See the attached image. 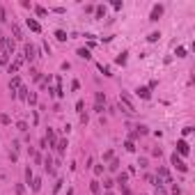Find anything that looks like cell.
Returning a JSON list of instances; mask_svg holds the SVG:
<instances>
[{
    "label": "cell",
    "mask_w": 195,
    "mask_h": 195,
    "mask_svg": "<svg viewBox=\"0 0 195 195\" xmlns=\"http://www.w3.org/2000/svg\"><path fill=\"white\" fill-rule=\"evenodd\" d=\"M119 103L124 106V110H126V113H135V106H133L131 97H129L126 92H119Z\"/></svg>",
    "instance_id": "cell-1"
},
{
    "label": "cell",
    "mask_w": 195,
    "mask_h": 195,
    "mask_svg": "<svg viewBox=\"0 0 195 195\" xmlns=\"http://www.w3.org/2000/svg\"><path fill=\"white\" fill-rule=\"evenodd\" d=\"M172 165H175L179 172H188V165H186V163H184L181 159H179L177 154H172Z\"/></svg>",
    "instance_id": "cell-2"
},
{
    "label": "cell",
    "mask_w": 195,
    "mask_h": 195,
    "mask_svg": "<svg viewBox=\"0 0 195 195\" xmlns=\"http://www.w3.org/2000/svg\"><path fill=\"white\" fill-rule=\"evenodd\" d=\"M103 103H106V94H103V92H97V103H94V110H97V113H103Z\"/></svg>",
    "instance_id": "cell-3"
},
{
    "label": "cell",
    "mask_w": 195,
    "mask_h": 195,
    "mask_svg": "<svg viewBox=\"0 0 195 195\" xmlns=\"http://www.w3.org/2000/svg\"><path fill=\"white\" fill-rule=\"evenodd\" d=\"M177 151H179V154H184V156H186L188 151H191V147H188V142H186V140H179V142H177Z\"/></svg>",
    "instance_id": "cell-4"
},
{
    "label": "cell",
    "mask_w": 195,
    "mask_h": 195,
    "mask_svg": "<svg viewBox=\"0 0 195 195\" xmlns=\"http://www.w3.org/2000/svg\"><path fill=\"white\" fill-rule=\"evenodd\" d=\"M21 64H23V57H18V60H14V62L9 64L7 69H9V73H16L18 69H21Z\"/></svg>",
    "instance_id": "cell-5"
},
{
    "label": "cell",
    "mask_w": 195,
    "mask_h": 195,
    "mask_svg": "<svg viewBox=\"0 0 195 195\" xmlns=\"http://www.w3.org/2000/svg\"><path fill=\"white\" fill-rule=\"evenodd\" d=\"M161 14H163V7H161V5H156V7L151 9V16H149V21H159V18H161Z\"/></svg>",
    "instance_id": "cell-6"
},
{
    "label": "cell",
    "mask_w": 195,
    "mask_h": 195,
    "mask_svg": "<svg viewBox=\"0 0 195 195\" xmlns=\"http://www.w3.org/2000/svg\"><path fill=\"white\" fill-rule=\"evenodd\" d=\"M35 57H37V55H35V46L28 44V46H25V60H30V62H32Z\"/></svg>",
    "instance_id": "cell-7"
},
{
    "label": "cell",
    "mask_w": 195,
    "mask_h": 195,
    "mask_svg": "<svg viewBox=\"0 0 195 195\" xmlns=\"http://www.w3.org/2000/svg\"><path fill=\"white\" fill-rule=\"evenodd\" d=\"M18 85H21V78H18V76H14V78H12V83H9V92H12V97H16V94H14V89H16Z\"/></svg>",
    "instance_id": "cell-8"
},
{
    "label": "cell",
    "mask_w": 195,
    "mask_h": 195,
    "mask_svg": "<svg viewBox=\"0 0 195 195\" xmlns=\"http://www.w3.org/2000/svg\"><path fill=\"white\" fill-rule=\"evenodd\" d=\"M28 28H30L32 32H41V28H39V23H37L35 18H28Z\"/></svg>",
    "instance_id": "cell-9"
},
{
    "label": "cell",
    "mask_w": 195,
    "mask_h": 195,
    "mask_svg": "<svg viewBox=\"0 0 195 195\" xmlns=\"http://www.w3.org/2000/svg\"><path fill=\"white\" fill-rule=\"evenodd\" d=\"M44 168L48 170V175H53V172H55V168H53V159H51V156H46V161H44Z\"/></svg>",
    "instance_id": "cell-10"
},
{
    "label": "cell",
    "mask_w": 195,
    "mask_h": 195,
    "mask_svg": "<svg viewBox=\"0 0 195 195\" xmlns=\"http://www.w3.org/2000/svg\"><path fill=\"white\" fill-rule=\"evenodd\" d=\"M138 97L149 99V97H151V94H149V87H138Z\"/></svg>",
    "instance_id": "cell-11"
},
{
    "label": "cell",
    "mask_w": 195,
    "mask_h": 195,
    "mask_svg": "<svg viewBox=\"0 0 195 195\" xmlns=\"http://www.w3.org/2000/svg\"><path fill=\"white\" fill-rule=\"evenodd\" d=\"M126 179H129V175H126V172H119V175H117V184H119V186H124Z\"/></svg>",
    "instance_id": "cell-12"
},
{
    "label": "cell",
    "mask_w": 195,
    "mask_h": 195,
    "mask_svg": "<svg viewBox=\"0 0 195 195\" xmlns=\"http://www.w3.org/2000/svg\"><path fill=\"white\" fill-rule=\"evenodd\" d=\"M78 55H80V57H85V60H89V57H92L87 48H78Z\"/></svg>",
    "instance_id": "cell-13"
},
{
    "label": "cell",
    "mask_w": 195,
    "mask_h": 195,
    "mask_svg": "<svg viewBox=\"0 0 195 195\" xmlns=\"http://www.w3.org/2000/svg\"><path fill=\"white\" fill-rule=\"evenodd\" d=\"M64 149H67V140H60V145H57V154L62 156V154H64Z\"/></svg>",
    "instance_id": "cell-14"
},
{
    "label": "cell",
    "mask_w": 195,
    "mask_h": 195,
    "mask_svg": "<svg viewBox=\"0 0 195 195\" xmlns=\"http://www.w3.org/2000/svg\"><path fill=\"white\" fill-rule=\"evenodd\" d=\"M28 103H30V106H35L37 103V94H28V99H25Z\"/></svg>",
    "instance_id": "cell-15"
},
{
    "label": "cell",
    "mask_w": 195,
    "mask_h": 195,
    "mask_svg": "<svg viewBox=\"0 0 195 195\" xmlns=\"http://www.w3.org/2000/svg\"><path fill=\"white\" fill-rule=\"evenodd\" d=\"M147 133V126H135V135H145Z\"/></svg>",
    "instance_id": "cell-16"
},
{
    "label": "cell",
    "mask_w": 195,
    "mask_h": 195,
    "mask_svg": "<svg viewBox=\"0 0 195 195\" xmlns=\"http://www.w3.org/2000/svg\"><path fill=\"white\" fill-rule=\"evenodd\" d=\"M41 188V179H32V191H39Z\"/></svg>",
    "instance_id": "cell-17"
},
{
    "label": "cell",
    "mask_w": 195,
    "mask_h": 195,
    "mask_svg": "<svg viewBox=\"0 0 195 195\" xmlns=\"http://www.w3.org/2000/svg\"><path fill=\"white\" fill-rule=\"evenodd\" d=\"M18 99H28V87H21V89H18Z\"/></svg>",
    "instance_id": "cell-18"
},
{
    "label": "cell",
    "mask_w": 195,
    "mask_h": 195,
    "mask_svg": "<svg viewBox=\"0 0 195 195\" xmlns=\"http://www.w3.org/2000/svg\"><path fill=\"white\" fill-rule=\"evenodd\" d=\"M117 168H119V161H113V163H110V165H108V170H110V172H115Z\"/></svg>",
    "instance_id": "cell-19"
},
{
    "label": "cell",
    "mask_w": 195,
    "mask_h": 195,
    "mask_svg": "<svg viewBox=\"0 0 195 195\" xmlns=\"http://www.w3.org/2000/svg\"><path fill=\"white\" fill-rule=\"evenodd\" d=\"M55 37H57L60 41H64V39H67V32H62V30H57V32H55Z\"/></svg>",
    "instance_id": "cell-20"
},
{
    "label": "cell",
    "mask_w": 195,
    "mask_h": 195,
    "mask_svg": "<svg viewBox=\"0 0 195 195\" xmlns=\"http://www.w3.org/2000/svg\"><path fill=\"white\" fill-rule=\"evenodd\" d=\"M89 191H92V193H99V181H92V184H89Z\"/></svg>",
    "instance_id": "cell-21"
},
{
    "label": "cell",
    "mask_w": 195,
    "mask_h": 195,
    "mask_svg": "<svg viewBox=\"0 0 195 195\" xmlns=\"http://www.w3.org/2000/svg\"><path fill=\"white\" fill-rule=\"evenodd\" d=\"M12 30H14V37H16V39H23V37H21V28H18V25H14Z\"/></svg>",
    "instance_id": "cell-22"
},
{
    "label": "cell",
    "mask_w": 195,
    "mask_h": 195,
    "mask_svg": "<svg viewBox=\"0 0 195 195\" xmlns=\"http://www.w3.org/2000/svg\"><path fill=\"white\" fill-rule=\"evenodd\" d=\"M16 129H18V131H23V133H25V131H28V124H25V122H18V124H16Z\"/></svg>",
    "instance_id": "cell-23"
},
{
    "label": "cell",
    "mask_w": 195,
    "mask_h": 195,
    "mask_svg": "<svg viewBox=\"0 0 195 195\" xmlns=\"http://www.w3.org/2000/svg\"><path fill=\"white\" fill-rule=\"evenodd\" d=\"M124 147H126V151H135V145H133L131 140H129V142H124Z\"/></svg>",
    "instance_id": "cell-24"
},
{
    "label": "cell",
    "mask_w": 195,
    "mask_h": 195,
    "mask_svg": "<svg viewBox=\"0 0 195 195\" xmlns=\"http://www.w3.org/2000/svg\"><path fill=\"white\" fill-rule=\"evenodd\" d=\"M177 57H186V48L179 46V48H177Z\"/></svg>",
    "instance_id": "cell-25"
},
{
    "label": "cell",
    "mask_w": 195,
    "mask_h": 195,
    "mask_svg": "<svg viewBox=\"0 0 195 195\" xmlns=\"http://www.w3.org/2000/svg\"><path fill=\"white\" fill-rule=\"evenodd\" d=\"M99 69L103 71V76H110V69H108V67H103V64H99Z\"/></svg>",
    "instance_id": "cell-26"
},
{
    "label": "cell",
    "mask_w": 195,
    "mask_h": 195,
    "mask_svg": "<svg viewBox=\"0 0 195 195\" xmlns=\"http://www.w3.org/2000/svg\"><path fill=\"white\" fill-rule=\"evenodd\" d=\"M0 122H2V124H9V117H7V115H2V113H0Z\"/></svg>",
    "instance_id": "cell-27"
},
{
    "label": "cell",
    "mask_w": 195,
    "mask_h": 195,
    "mask_svg": "<svg viewBox=\"0 0 195 195\" xmlns=\"http://www.w3.org/2000/svg\"><path fill=\"white\" fill-rule=\"evenodd\" d=\"M37 9V14H39V16H46V9L44 7H35Z\"/></svg>",
    "instance_id": "cell-28"
},
{
    "label": "cell",
    "mask_w": 195,
    "mask_h": 195,
    "mask_svg": "<svg viewBox=\"0 0 195 195\" xmlns=\"http://www.w3.org/2000/svg\"><path fill=\"white\" fill-rule=\"evenodd\" d=\"M103 14H106V9H103V7H97V16L101 18V16H103Z\"/></svg>",
    "instance_id": "cell-29"
},
{
    "label": "cell",
    "mask_w": 195,
    "mask_h": 195,
    "mask_svg": "<svg viewBox=\"0 0 195 195\" xmlns=\"http://www.w3.org/2000/svg\"><path fill=\"white\" fill-rule=\"evenodd\" d=\"M117 62H119V64H124V62H126V53H122V55H119V57H117Z\"/></svg>",
    "instance_id": "cell-30"
},
{
    "label": "cell",
    "mask_w": 195,
    "mask_h": 195,
    "mask_svg": "<svg viewBox=\"0 0 195 195\" xmlns=\"http://www.w3.org/2000/svg\"><path fill=\"white\" fill-rule=\"evenodd\" d=\"M94 175H103V165H97V168H94Z\"/></svg>",
    "instance_id": "cell-31"
},
{
    "label": "cell",
    "mask_w": 195,
    "mask_h": 195,
    "mask_svg": "<svg viewBox=\"0 0 195 195\" xmlns=\"http://www.w3.org/2000/svg\"><path fill=\"white\" fill-rule=\"evenodd\" d=\"M25 179H28V184H30V179H32V170H30V168L25 170Z\"/></svg>",
    "instance_id": "cell-32"
},
{
    "label": "cell",
    "mask_w": 195,
    "mask_h": 195,
    "mask_svg": "<svg viewBox=\"0 0 195 195\" xmlns=\"http://www.w3.org/2000/svg\"><path fill=\"white\" fill-rule=\"evenodd\" d=\"M159 37H161L159 32H151V35H149V41H156V39H159Z\"/></svg>",
    "instance_id": "cell-33"
},
{
    "label": "cell",
    "mask_w": 195,
    "mask_h": 195,
    "mask_svg": "<svg viewBox=\"0 0 195 195\" xmlns=\"http://www.w3.org/2000/svg\"><path fill=\"white\" fill-rule=\"evenodd\" d=\"M5 44V35H0V46Z\"/></svg>",
    "instance_id": "cell-34"
}]
</instances>
